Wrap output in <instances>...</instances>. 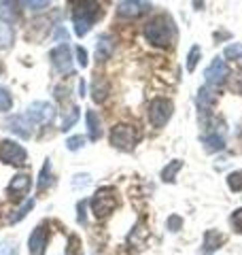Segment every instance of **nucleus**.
Wrapping results in <instances>:
<instances>
[{
    "mask_svg": "<svg viewBox=\"0 0 242 255\" xmlns=\"http://www.w3.org/2000/svg\"><path fill=\"white\" fill-rule=\"evenodd\" d=\"M72 26H75L77 36H85L92 30V26L102 17V9L98 0H75L70 4Z\"/></svg>",
    "mask_w": 242,
    "mask_h": 255,
    "instance_id": "obj_1",
    "label": "nucleus"
},
{
    "mask_svg": "<svg viewBox=\"0 0 242 255\" xmlns=\"http://www.w3.org/2000/svg\"><path fill=\"white\" fill-rule=\"evenodd\" d=\"M174 36H176V30L168 15H155L144 26V38L155 47H170Z\"/></svg>",
    "mask_w": 242,
    "mask_h": 255,
    "instance_id": "obj_2",
    "label": "nucleus"
},
{
    "mask_svg": "<svg viewBox=\"0 0 242 255\" xmlns=\"http://www.w3.org/2000/svg\"><path fill=\"white\" fill-rule=\"evenodd\" d=\"M140 140V132L136 126L130 124H119L111 130V145L121 151H132L136 142Z\"/></svg>",
    "mask_w": 242,
    "mask_h": 255,
    "instance_id": "obj_3",
    "label": "nucleus"
},
{
    "mask_svg": "<svg viewBox=\"0 0 242 255\" xmlns=\"http://www.w3.org/2000/svg\"><path fill=\"white\" fill-rule=\"evenodd\" d=\"M90 206H92V213L96 219H104L115 211L117 206V194L113 187H102L94 194V198L90 200Z\"/></svg>",
    "mask_w": 242,
    "mask_h": 255,
    "instance_id": "obj_4",
    "label": "nucleus"
},
{
    "mask_svg": "<svg viewBox=\"0 0 242 255\" xmlns=\"http://www.w3.org/2000/svg\"><path fill=\"white\" fill-rule=\"evenodd\" d=\"M28 159V151L23 149L19 142L15 140H0V162L15 166V168H21Z\"/></svg>",
    "mask_w": 242,
    "mask_h": 255,
    "instance_id": "obj_5",
    "label": "nucleus"
},
{
    "mask_svg": "<svg viewBox=\"0 0 242 255\" xmlns=\"http://www.w3.org/2000/svg\"><path fill=\"white\" fill-rule=\"evenodd\" d=\"M172 111H174L172 100H168V98H155L149 105V111H147L151 126L153 128H164L168 122H170Z\"/></svg>",
    "mask_w": 242,
    "mask_h": 255,
    "instance_id": "obj_6",
    "label": "nucleus"
},
{
    "mask_svg": "<svg viewBox=\"0 0 242 255\" xmlns=\"http://www.w3.org/2000/svg\"><path fill=\"white\" fill-rule=\"evenodd\" d=\"M53 115H55L53 107L49 105V102H45V100L32 102V105L28 107V111H26V117L32 122V126H47V124H51Z\"/></svg>",
    "mask_w": 242,
    "mask_h": 255,
    "instance_id": "obj_7",
    "label": "nucleus"
},
{
    "mask_svg": "<svg viewBox=\"0 0 242 255\" xmlns=\"http://www.w3.org/2000/svg\"><path fill=\"white\" fill-rule=\"evenodd\" d=\"M49 223L43 221L38 223L34 228V232L30 234V241H28V249H30V255H45L47 251V245H49Z\"/></svg>",
    "mask_w": 242,
    "mask_h": 255,
    "instance_id": "obj_8",
    "label": "nucleus"
},
{
    "mask_svg": "<svg viewBox=\"0 0 242 255\" xmlns=\"http://www.w3.org/2000/svg\"><path fill=\"white\" fill-rule=\"evenodd\" d=\"M30 187H32V183H30V177H28L26 172L15 174V177L11 179V183L6 185V198H9L11 202L23 200V196H28Z\"/></svg>",
    "mask_w": 242,
    "mask_h": 255,
    "instance_id": "obj_9",
    "label": "nucleus"
},
{
    "mask_svg": "<svg viewBox=\"0 0 242 255\" xmlns=\"http://www.w3.org/2000/svg\"><path fill=\"white\" fill-rule=\"evenodd\" d=\"M51 64L60 75H70L72 73V53H70V47L66 43L58 45L51 51Z\"/></svg>",
    "mask_w": 242,
    "mask_h": 255,
    "instance_id": "obj_10",
    "label": "nucleus"
},
{
    "mask_svg": "<svg viewBox=\"0 0 242 255\" xmlns=\"http://www.w3.org/2000/svg\"><path fill=\"white\" fill-rule=\"evenodd\" d=\"M206 83L208 85H213V87H219L223 85L225 81H228V77H230V70H228V64H225L221 58H215L211 62V66L206 68Z\"/></svg>",
    "mask_w": 242,
    "mask_h": 255,
    "instance_id": "obj_11",
    "label": "nucleus"
},
{
    "mask_svg": "<svg viewBox=\"0 0 242 255\" xmlns=\"http://www.w3.org/2000/svg\"><path fill=\"white\" fill-rule=\"evenodd\" d=\"M0 19L2 23H19L23 19V9H21V0H0Z\"/></svg>",
    "mask_w": 242,
    "mask_h": 255,
    "instance_id": "obj_12",
    "label": "nucleus"
},
{
    "mask_svg": "<svg viewBox=\"0 0 242 255\" xmlns=\"http://www.w3.org/2000/svg\"><path fill=\"white\" fill-rule=\"evenodd\" d=\"M151 9L149 2H144V0H123V2H119L117 6V15L119 17H125V19H136L144 15Z\"/></svg>",
    "mask_w": 242,
    "mask_h": 255,
    "instance_id": "obj_13",
    "label": "nucleus"
},
{
    "mask_svg": "<svg viewBox=\"0 0 242 255\" xmlns=\"http://www.w3.org/2000/svg\"><path fill=\"white\" fill-rule=\"evenodd\" d=\"M13 134H17L19 138H30L32 136V122L26 115H11L4 124Z\"/></svg>",
    "mask_w": 242,
    "mask_h": 255,
    "instance_id": "obj_14",
    "label": "nucleus"
},
{
    "mask_svg": "<svg viewBox=\"0 0 242 255\" xmlns=\"http://www.w3.org/2000/svg\"><path fill=\"white\" fill-rule=\"evenodd\" d=\"M113 51H115V41H113V36L109 34H102L98 38V43H96V60L98 62H107Z\"/></svg>",
    "mask_w": 242,
    "mask_h": 255,
    "instance_id": "obj_15",
    "label": "nucleus"
},
{
    "mask_svg": "<svg viewBox=\"0 0 242 255\" xmlns=\"http://www.w3.org/2000/svg\"><path fill=\"white\" fill-rule=\"evenodd\" d=\"M53 183H55V177H53V172H51V162H49V159H45L43 168H40V172H38V183H36L38 194H45V191L49 189Z\"/></svg>",
    "mask_w": 242,
    "mask_h": 255,
    "instance_id": "obj_16",
    "label": "nucleus"
},
{
    "mask_svg": "<svg viewBox=\"0 0 242 255\" xmlns=\"http://www.w3.org/2000/svg\"><path fill=\"white\" fill-rule=\"evenodd\" d=\"M85 122H87V134H90L92 140H98L102 136V126H100V117L96 111H87L85 113Z\"/></svg>",
    "mask_w": 242,
    "mask_h": 255,
    "instance_id": "obj_17",
    "label": "nucleus"
},
{
    "mask_svg": "<svg viewBox=\"0 0 242 255\" xmlns=\"http://www.w3.org/2000/svg\"><path fill=\"white\" fill-rule=\"evenodd\" d=\"M107 96H109V81L107 79H102V77H96L94 81H92V98L94 102H104L107 100Z\"/></svg>",
    "mask_w": 242,
    "mask_h": 255,
    "instance_id": "obj_18",
    "label": "nucleus"
},
{
    "mask_svg": "<svg viewBox=\"0 0 242 255\" xmlns=\"http://www.w3.org/2000/svg\"><path fill=\"white\" fill-rule=\"evenodd\" d=\"M15 41V32L9 23H0V49H11Z\"/></svg>",
    "mask_w": 242,
    "mask_h": 255,
    "instance_id": "obj_19",
    "label": "nucleus"
},
{
    "mask_svg": "<svg viewBox=\"0 0 242 255\" xmlns=\"http://www.w3.org/2000/svg\"><path fill=\"white\" fill-rule=\"evenodd\" d=\"M181 168H183V162H181V159H172V162L168 164L164 170H161V181H166V183H174L176 172H179Z\"/></svg>",
    "mask_w": 242,
    "mask_h": 255,
    "instance_id": "obj_20",
    "label": "nucleus"
},
{
    "mask_svg": "<svg viewBox=\"0 0 242 255\" xmlns=\"http://www.w3.org/2000/svg\"><path fill=\"white\" fill-rule=\"evenodd\" d=\"M215 100H217V96L211 90H208V87H202L200 94H198V105H200V109L202 111H208V109L215 105Z\"/></svg>",
    "mask_w": 242,
    "mask_h": 255,
    "instance_id": "obj_21",
    "label": "nucleus"
},
{
    "mask_svg": "<svg viewBox=\"0 0 242 255\" xmlns=\"http://www.w3.org/2000/svg\"><path fill=\"white\" fill-rule=\"evenodd\" d=\"M225 243V236L223 234H217V232H206L204 236V247H206V251H215V249H219V247Z\"/></svg>",
    "mask_w": 242,
    "mask_h": 255,
    "instance_id": "obj_22",
    "label": "nucleus"
},
{
    "mask_svg": "<svg viewBox=\"0 0 242 255\" xmlns=\"http://www.w3.org/2000/svg\"><path fill=\"white\" fill-rule=\"evenodd\" d=\"M223 55H225L228 60H232V62L242 64V45H240V43L228 45V47H225V51H223Z\"/></svg>",
    "mask_w": 242,
    "mask_h": 255,
    "instance_id": "obj_23",
    "label": "nucleus"
},
{
    "mask_svg": "<svg viewBox=\"0 0 242 255\" xmlns=\"http://www.w3.org/2000/svg\"><path fill=\"white\" fill-rule=\"evenodd\" d=\"M79 115H81V111H79V107H72L70 111H68V115H66V119L62 122V126H60V130L62 132H68L72 126L77 124V119H79Z\"/></svg>",
    "mask_w": 242,
    "mask_h": 255,
    "instance_id": "obj_24",
    "label": "nucleus"
},
{
    "mask_svg": "<svg viewBox=\"0 0 242 255\" xmlns=\"http://www.w3.org/2000/svg\"><path fill=\"white\" fill-rule=\"evenodd\" d=\"M204 145H206V151H221L225 147V140L223 136L211 134V136H204Z\"/></svg>",
    "mask_w": 242,
    "mask_h": 255,
    "instance_id": "obj_25",
    "label": "nucleus"
},
{
    "mask_svg": "<svg viewBox=\"0 0 242 255\" xmlns=\"http://www.w3.org/2000/svg\"><path fill=\"white\" fill-rule=\"evenodd\" d=\"M200 55H202V49L198 45H193L191 49H189V55H187V70L189 73H193L198 66V62H200Z\"/></svg>",
    "mask_w": 242,
    "mask_h": 255,
    "instance_id": "obj_26",
    "label": "nucleus"
},
{
    "mask_svg": "<svg viewBox=\"0 0 242 255\" xmlns=\"http://www.w3.org/2000/svg\"><path fill=\"white\" fill-rule=\"evenodd\" d=\"M13 107V98H11V92L6 87H0V113H6L11 111Z\"/></svg>",
    "mask_w": 242,
    "mask_h": 255,
    "instance_id": "obj_27",
    "label": "nucleus"
},
{
    "mask_svg": "<svg viewBox=\"0 0 242 255\" xmlns=\"http://www.w3.org/2000/svg\"><path fill=\"white\" fill-rule=\"evenodd\" d=\"M32 209H34V200H32V198H30V200H26V204H23L21 209L13 215V217H9V223H17V221H21V219L26 217V215H28Z\"/></svg>",
    "mask_w": 242,
    "mask_h": 255,
    "instance_id": "obj_28",
    "label": "nucleus"
},
{
    "mask_svg": "<svg viewBox=\"0 0 242 255\" xmlns=\"http://www.w3.org/2000/svg\"><path fill=\"white\" fill-rule=\"evenodd\" d=\"M228 187L232 191H242V170H236L232 172L228 177Z\"/></svg>",
    "mask_w": 242,
    "mask_h": 255,
    "instance_id": "obj_29",
    "label": "nucleus"
},
{
    "mask_svg": "<svg viewBox=\"0 0 242 255\" xmlns=\"http://www.w3.org/2000/svg\"><path fill=\"white\" fill-rule=\"evenodd\" d=\"M21 2L26 4L30 11H40V9H45V6L49 4L51 0H21Z\"/></svg>",
    "mask_w": 242,
    "mask_h": 255,
    "instance_id": "obj_30",
    "label": "nucleus"
},
{
    "mask_svg": "<svg viewBox=\"0 0 242 255\" xmlns=\"http://www.w3.org/2000/svg\"><path fill=\"white\" fill-rule=\"evenodd\" d=\"M83 145H85V136H70V138L66 140L68 151H79Z\"/></svg>",
    "mask_w": 242,
    "mask_h": 255,
    "instance_id": "obj_31",
    "label": "nucleus"
},
{
    "mask_svg": "<svg viewBox=\"0 0 242 255\" xmlns=\"http://www.w3.org/2000/svg\"><path fill=\"white\" fill-rule=\"evenodd\" d=\"M75 53H77V62H79V66L81 68H85L87 66V51H85V47H77L75 49Z\"/></svg>",
    "mask_w": 242,
    "mask_h": 255,
    "instance_id": "obj_32",
    "label": "nucleus"
},
{
    "mask_svg": "<svg viewBox=\"0 0 242 255\" xmlns=\"http://www.w3.org/2000/svg\"><path fill=\"white\" fill-rule=\"evenodd\" d=\"M232 226L236 228L238 232H242V209L234 211V215H232Z\"/></svg>",
    "mask_w": 242,
    "mask_h": 255,
    "instance_id": "obj_33",
    "label": "nucleus"
},
{
    "mask_svg": "<svg viewBox=\"0 0 242 255\" xmlns=\"http://www.w3.org/2000/svg\"><path fill=\"white\" fill-rule=\"evenodd\" d=\"M17 249L13 247V243H0V255H15Z\"/></svg>",
    "mask_w": 242,
    "mask_h": 255,
    "instance_id": "obj_34",
    "label": "nucleus"
},
{
    "mask_svg": "<svg viewBox=\"0 0 242 255\" xmlns=\"http://www.w3.org/2000/svg\"><path fill=\"white\" fill-rule=\"evenodd\" d=\"M87 183H90V177L87 174H79V177H75V181H72V187H85Z\"/></svg>",
    "mask_w": 242,
    "mask_h": 255,
    "instance_id": "obj_35",
    "label": "nucleus"
},
{
    "mask_svg": "<svg viewBox=\"0 0 242 255\" xmlns=\"http://www.w3.org/2000/svg\"><path fill=\"white\" fill-rule=\"evenodd\" d=\"M181 226H183V219H181V217H176V215H172V217L168 219V228H170L172 232H176V230H179Z\"/></svg>",
    "mask_w": 242,
    "mask_h": 255,
    "instance_id": "obj_36",
    "label": "nucleus"
},
{
    "mask_svg": "<svg viewBox=\"0 0 242 255\" xmlns=\"http://www.w3.org/2000/svg\"><path fill=\"white\" fill-rule=\"evenodd\" d=\"M79 221H81V223L85 221V202L79 204Z\"/></svg>",
    "mask_w": 242,
    "mask_h": 255,
    "instance_id": "obj_37",
    "label": "nucleus"
},
{
    "mask_svg": "<svg viewBox=\"0 0 242 255\" xmlns=\"http://www.w3.org/2000/svg\"><path fill=\"white\" fill-rule=\"evenodd\" d=\"M79 96H85V81L81 79V83H79Z\"/></svg>",
    "mask_w": 242,
    "mask_h": 255,
    "instance_id": "obj_38",
    "label": "nucleus"
},
{
    "mask_svg": "<svg viewBox=\"0 0 242 255\" xmlns=\"http://www.w3.org/2000/svg\"><path fill=\"white\" fill-rule=\"evenodd\" d=\"M240 92H242V75H240Z\"/></svg>",
    "mask_w": 242,
    "mask_h": 255,
    "instance_id": "obj_39",
    "label": "nucleus"
},
{
    "mask_svg": "<svg viewBox=\"0 0 242 255\" xmlns=\"http://www.w3.org/2000/svg\"><path fill=\"white\" fill-rule=\"evenodd\" d=\"M0 75H2V62H0Z\"/></svg>",
    "mask_w": 242,
    "mask_h": 255,
    "instance_id": "obj_40",
    "label": "nucleus"
}]
</instances>
